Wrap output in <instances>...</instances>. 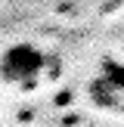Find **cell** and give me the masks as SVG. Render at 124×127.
Returning <instances> with one entry per match:
<instances>
[{"instance_id":"obj_1","label":"cell","mask_w":124,"mask_h":127,"mask_svg":"<svg viewBox=\"0 0 124 127\" xmlns=\"http://www.w3.org/2000/svg\"><path fill=\"white\" fill-rule=\"evenodd\" d=\"M50 62H53L50 53L40 50L37 43H28V40L9 43L0 53V81L9 87H19V90H28L47 78Z\"/></svg>"},{"instance_id":"obj_2","label":"cell","mask_w":124,"mask_h":127,"mask_svg":"<svg viewBox=\"0 0 124 127\" xmlns=\"http://www.w3.org/2000/svg\"><path fill=\"white\" fill-rule=\"evenodd\" d=\"M87 93H90V102L96 109L112 112V115H124V62L102 59Z\"/></svg>"}]
</instances>
